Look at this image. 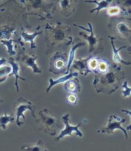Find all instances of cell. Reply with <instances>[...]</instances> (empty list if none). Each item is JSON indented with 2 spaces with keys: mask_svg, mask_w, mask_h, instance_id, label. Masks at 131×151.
I'll use <instances>...</instances> for the list:
<instances>
[{
  "mask_svg": "<svg viewBox=\"0 0 131 151\" xmlns=\"http://www.w3.org/2000/svg\"><path fill=\"white\" fill-rule=\"evenodd\" d=\"M122 112H124V113L130 115L131 117V111H129V110H127V109H121ZM127 130H131V124L129 125V126L127 127Z\"/></svg>",
  "mask_w": 131,
  "mask_h": 151,
  "instance_id": "f1b7e54d",
  "label": "cell"
},
{
  "mask_svg": "<svg viewBox=\"0 0 131 151\" xmlns=\"http://www.w3.org/2000/svg\"><path fill=\"white\" fill-rule=\"evenodd\" d=\"M12 70L11 65H0V83L6 81L7 77L11 74Z\"/></svg>",
  "mask_w": 131,
  "mask_h": 151,
  "instance_id": "d6986e66",
  "label": "cell"
},
{
  "mask_svg": "<svg viewBox=\"0 0 131 151\" xmlns=\"http://www.w3.org/2000/svg\"><path fill=\"white\" fill-rule=\"evenodd\" d=\"M110 65H111V64L110 63V61L105 59H101V58H99L98 65H97V68L95 71L94 74H96V73L105 72V71L108 70L109 68L110 67Z\"/></svg>",
  "mask_w": 131,
  "mask_h": 151,
  "instance_id": "44dd1931",
  "label": "cell"
},
{
  "mask_svg": "<svg viewBox=\"0 0 131 151\" xmlns=\"http://www.w3.org/2000/svg\"><path fill=\"white\" fill-rule=\"evenodd\" d=\"M121 13H124V11H123V9L119 6H109L107 9V15L110 16V17L116 16V15H120Z\"/></svg>",
  "mask_w": 131,
  "mask_h": 151,
  "instance_id": "cb8c5ba5",
  "label": "cell"
},
{
  "mask_svg": "<svg viewBox=\"0 0 131 151\" xmlns=\"http://www.w3.org/2000/svg\"><path fill=\"white\" fill-rule=\"evenodd\" d=\"M39 115H40L41 120L42 121V124L44 125L45 130L52 135H55L56 133V128L60 126L58 121L52 115L50 114L49 111L47 109L40 111Z\"/></svg>",
  "mask_w": 131,
  "mask_h": 151,
  "instance_id": "5b68a950",
  "label": "cell"
},
{
  "mask_svg": "<svg viewBox=\"0 0 131 151\" xmlns=\"http://www.w3.org/2000/svg\"><path fill=\"white\" fill-rule=\"evenodd\" d=\"M39 147V146H38V145H35V147H23L22 150H45L43 147Z\"/></svg>",
  "mask_w": 131,
  "mask_h": 151,
  "instance_id": "83f0119b",
  "label": "cell"
},
{
  "mask_svg": "<svg viewBox=\"0 0 131 151\" xmlns=\"http://www.w3.org/2000/svg\"><path fill=\"white\" fill-rule=\"evenodd\" d=\"M3 101V100L2 99V98H1V97H0V103H2V102Z\"/></svg>",
  "mask_w": 131,
  "mask_h": 151,
  "instance_id": "1f68e13d",
  "label": "cell"
},
{
  "mask_svg": "<svg viewBox=\"0 0 131 151\" xmlns=\"http://www.w3.org/2000/svg\"><path fill=\"white\" fill-rule=\"evenodd\" d=\"M98 61L99 58L96 57L95 55H91V57L90 58L89 61H88V68L91 71V72L94 73L95 71L97 70Z\"/></svg>",
  "mask_w": 131,
  "mask_h": 151,
  "instance_id": "d4e9b609",
  "label": "cell"
},
{
  "mask_svg": "<svg viewBox=\"0 0 131 151\" xmlns=\"http://www.w3.org/2000/svg\"><path fill=\"white\" fill-rule=\"evenodd\" d=\"M117 4L121 8L126 16L131 14V0H117Z\"/></svg>",
  "mask_w": 131,
  "mask_h": 151,
  "instance_id": "ffe728a7",
  "label": "cell"
},
{
  "mask_svg": "<svg viewBox=\"0 0 131 151\" xmlns=\"http://www.w3.org/2000/svg\"><path fill=\"white\" fill-rule=\"evenodd\" d=\"M9 64L11 65L12 67V72L10 74V75H14L15 78V88H16V91H19V84H18V80L20 79L22 81H25V78H22L21 76H19V66L18 65L17 62H15V60L13 58H9Z\"/></svg>",
  "mask_w": 131,
  "mask_h": 151,
  "instance_id": "2e32d148",
  "label": "cell"
},
{
  "mask_svg": "<svg viewBox=\"0 0 131 151\" xmlns=\"http://www.w3.org/2000/svg\"><path fill=\"white\" fill-rule=\"evenodd\" d=\"M88 29H86L85 27L81 26V25H74L81 29L87 31L89 34L87 35L84 32H79V35L84 38V40L87 42L88 47H89V53L91 55H95L96 54L101 53L104 51V46H103V38L101 37H97L94 35L93 31V26L91 23L88 22Z\"/></svg>",
  "mask_w": 131,
  "mask_h": 151,
  "instance_id": "3957f363",
  "label": "cell"
},
{
  "mask_svg": "<svg viewBox=\"0 0 131 151\" xmlns=\"http://www.w3.org/2000/svg\"><path fill=\"white\" fill-rule=\"evenodd\" d=\"M27 110H30L32 111L33 117H35V112L32 102L29 101H27L22 98H20L18 100L17 105L15 107V120H16V124L19 127H21L22 125H23L22 123L20 122V117H22L24 120H25L24 114Z\"/></svg>",
  "mask_w": 131,
  "mask_h": 151,
  "instance_id": "52a82bcc",
  "label": "cell"
},
{
  "mask_svg": "<svg viewBox=\"0 0 131 151\" xmlns=\"http://www.w3.org/2000/svg\"><path fill=\"white\" fill-rule=\"evenodd\" d=\"M127 50H128V52H129V53L131 55V45H130V46H127Z\"/></svg>",
  "mask_w": 131,
  "mask_h": 151,
  "instance_id": "4dcf8cb0",
  "label": "cell"
},
{
  "mask_svg": "<svg viewBox=\"0 0 131 151\" xmlns=\"http://www.w3.org/2000/svg\"><path fill=\"white\" fill-rule=\"evenodd\" d=\"M125 78V73L117 65H110L107 71L96 73L93 81L97 93L111 94L117 90L121 81Z\"/></svg>",
  "mask_w": 131,
  "mask_h": 151,
  "instance_id": "6da1fadb",
  "label": "cell"
},
{
  "mask_svg": "<svg viewBox=\"0 0 131 151\" xmlns=\"http://www.w3.org/2000/svg\"><path fill=\"white\" fill-rule=\"evenodd\" d=\"M22 61H23V63L25 64V65H27L28 67L32 69L34 73H37V74H41L42 73L41 69L38 68L36 64L37 58L35 56L25 55H23L22 57Z\"/></svg>",
  "mask_w": 131,
  "mask_h": 151,
  "instance_id": "4fadbf2b",
  "label": "cell"
},
{
  "mask_svg": "<svg viewBox=\"0 0 131 151\" xmlns=\"http://www.w3.org/2000/svg\"><path fill=\"white\" fill-rule=\"evenodd\" d=\"M77 2L78 0H59L62 13L66 16L71 15L75 10Z\"/></svg>",
  "mask_w": 131,
  "mask_h": 151,
  "instance_id": "7c38bea8",
  "label": "cell"
},
{
  "mask_svg": "<svg viewBox=\"0 0 131 151\" xmlns=\"http://www.w3.org/2000/svg\"><path fill=\"white\" fill-rule=\"evenodd\" d=\"M65 91L71 94H78L81 91V84L80 81L77 78V77H74L73 78L66 81L64 85Z\"/></svg>",
  "mask_w": 131,
  "mask_h": 151,
  "instance_id": "8fae6325",
  "label": "cell"
},
{
  "mask_svg": "<svg viewBox=\"0 0 131 151\" xmlns=\"http://www.w3.org/2000/svg\"><path fill=\"white\" fill-rule=\"evenodd\" d=\"M0 1H1V0H0Z\"/></svg>",
  "mask_w": 131,
  "mask_h": 151,
  "instance_id": "d6a6232c",
  "label": "cell"
},
{
  "mask_svg": "<svg viewBox=\"0 0 131 151\" xmlns=\"http://www.w3.org/2000/svg\"><path fill=\"white\" fill-rule=\"evenodd\" d=\"M15 117L11 115H8L5 114L4 115L0 116V127H2L3 130H6V126L8 124L13 122L15 121Z\"/></svg>",
  "mask_w": 131,
  "mask_h": 151,
  "instance_id": "7402d4cb",
  "label": "cell"
},
{
  "mask_svg": "<svg viewBox=\"0 0 131 151\" xmlns=\"http://www.w3.org/2000/svg\"><path fill=\"white\" fill-rule=\"evenodd\" d=\"M13 42L14 41L12 40V39H2V40H0V43L4 45L7 48V52L10 55H15L16 54L15 51L14 50Z\"/></svg>",
  "mask_w": 131,
  "mask_h": 151,
  "instance_id": "603a6c76",
  "label": "cell"
},
{
  "mask_svg": "<svg viewBox=\"0 0 131 151\" xmlns=\"http://www.w3.org/2000/svg\"><path fill=\"white\" fill-rule=\"evenodd\" d=\"M107 27L116 39L131 42V18L113 16Z\"/></svg>",
  "mask_w": 131,
  "mask_h": 151,
  "instance_id": "7a4b0ae2",
  "label": "cell"
},
{
  "mask_svg": "<svg viewBox=\"0 0 131 151\" xmlns=\"http://www.w3.org/2000/svg\"><path fill=\"white\" fill-rule=\"evenodd\" d=\"M66 101L70 104L76 105L77 102H78V97H77L76 94H71V93H69L68 95L67 96Z\"/></svg>",
  "mask_w": 131,
  "mask_h": 151,
  "instance_id": "4316f807",
  "label": "cell"
},
{
  "mask_svg": "<svg viewBox=\"0 0 131 151\" xmlns=\"http://www.w3.org/2000/svg\"><path fill=\"white\" fill-rule=\"evenodd\" d=\"M122 95L124 98H129L131 94V88L128 86L127 81H124L123 84H122Z\"/></svg>",
  "mask_w": 131,
  "mask_h": 151,
  "instance_id": "484cf974",
  "label": "cell"
},
{
  "mask_svg": "<svg viewBox=\"0 0 131 151\" xmlns=\"http://www.w3.org/2000/svg\"><path fill=\"white\" fill-rule=\"evenodd\" d=\"M108 38H110V44H111V46H112L113 48V61L117 64H123V65H127V66L131 65L130 61H125V60L123 59L120 55V51H121L122 49H124V48H127V45L122 46L120 48H117L116 47H115V44H114V40H115L116 38H114L113 35H109Z\"/></svg>",
  "mask_w": 131,
  "mask_h": 151,
  "instance_id": "9c48e42d",
  "label": "cell"
},
{
  "mask_svg": "<svg viewBox=\"0 0 131 151\" xmlns=\"http://www.w3.org/2000/svg\"><path fill=\"white\" fill-rule=\"evenodd\" d=\"M68 57L65 54L57 53L51 58L50 71L54 74H65L67 71Z\"/></svg>",
  "mask_w": 131,
  "mask_h": 151,
  "instance_id": "8992f818",
  "label": "cell"
},
{
  "mask_svg": "<svg viewBox=\"0 0 131 151\" xmlns=\"http://www.w3.org/2000/svg\"><path fill=\"white\" fill-rule=\"evenodd\" d=\"M91 57V55H90L89 57L86 58L74 60L71 66L73 67V68L77 69L80 72L81 75H82L83 76H87L88 74L91 73V71L88 68V61Z\"/></svg>",
  "mask_w": 131,
  "mask_h": 151,
  "instance_id": "30bf717a",
  "label": "cell"
},
{
  "mask_svg": "<svg viewBox=\"0 0 131 151\" xmlns=\"http://www.w3.org/2000/svg\"><path fill=\"white\" fill-rule=\"evenodd\" d=\"M112 1L113 0H101V1H98V0H86L85 2L86 3H94L95 5H97V7L91 9L90 11V13H93V12H96L97 15H98L101 10L107 9L110 6Z\"/></svg>",
  "mask_w": 131,
  "mask_h": 151,
  "instance_id": "5bb4252c",
  "label": "cell"
},
{
  "mask_svg": "<svg viewBox=\"0 0 131 151\" xmlns=\"http://www.w3.org/2000/svg\"><path fill=\"white\" fill-rule=\"evenodd\" d=\"M62 120L65 123V129L63 130H61L60 134L58 135L57 138H56V140H59L62 139L63 137H65L66 136H71L73 134V133H75L77 136L82 137H83V134L81 133L80 130H79V127H80L81 123H79L78 125L76 126H73V125H71L70 123H69V114H66L62 117Z\"/></svg>",
  "mask_w": 131,
  "mask_h": 151,
  "instance_id": "ba28073f",
  "label": "cell"
},
{
  "mask_svg": "<svg viewBox=\"0 0 131 151\" xmlns=\"http://www.w3.org/2000/svg\"><path fill=\"white\" fill-rule=\"evenodd\" d=\"M125 121V119H123L120 117H117L115 115H110L106 126H104L102 128L99 129L97 130V133H99V134H111L116 130H120L124 132L125 137L128 139V134L127 132V130L124 129L121 125Z\"/></svg>",
  "mask_w": 131,
  "mask_h": 151,
  "instance_id": "277c9868",
  "label": "cell"
},
{
  "mask_svg": "<svg viewBox=\"0 0 131 151\" xmlns=\"http://www.w3.org/2000/svg\"><path fill=\"white\" fill-rule=\"evenodd\" d=\"M85 45L84 42H82L81 41L75 42V44L72 46V48L71 49L70 52H69V56L68 58V65H67V71L66 74H68L69 71H70L71 65H72L73 61H74V58H75V52L78 48H80L81 46H84Z\"/></svg>",
  "mask_w": 131,
  "mask_h": 151,
  "instance_id": "e0dca14e",
  "label": "cell"
},
{
  "mask_svg": "<svg viewBox=\"0 0 131 151\" xmlns=\"http://www.w3.org/2000/svg\"><path fill=\"white\" fill-rule=\"evenodd\" d=\"M6 63V60L5 58H1L0 59V65H5Z\"/></svg>",
  "mask_w": 131,
  "mask_h": 151,
  "instance_id": "f546056e",
  "label": "cell"
},
{
  "mask_svg": "<svg viewBox=\"0 0 131 151\" xmlns=\"http://www.w3.org/2000/svg\"><path fill=\"white\" fill-rule=\"evenodd\" d=\"M78 72H71V73H68V75H65V76H63V77H61V78H59L56 79V80H53L52 78H50L49 86L48 87L46 92L48 93L51 88H53L55 85H56V84H60V83H65L66 81L69 80V79L71 78H74V77H78Z\"/></svg>",
  "mask_w": 131,
  "mask_h": 151,
  "instance_id": "9a60e30c",
  "label": "cell"
},
{
  "mask_svg": "<svg viewBox=\"0 0 131 151\" xmlns=\"http://www.w3.org/2000/svg\"><path fill=\"white\" fill-rule=\"evenodd\" d=\"M42 33V31H36L35 32L32 33H28L26 32H22V38L23 39V41L25 42H30L31 45V48L35 49L36 48V45L35 43V38H36L38 35H41Z\"/></svg>",
  "mask_w": 131,
  "mask_h": 151,
  "instance_id": "ac0fdd59",
  "label": "cell"
}]
</instances>
